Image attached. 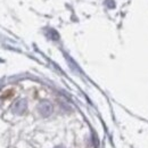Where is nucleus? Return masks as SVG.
Masks as SVG:
<instances>
[{
  "instance_id": "f257e3e1",
  "label": "nucleus",
  "mask_w": 148,
  "mask_h": 148,
  "mask_svg": "<svg viewBox=\"0 0 148 148\" xmlns=\"http://www.w3.org/2000/svg\"><path fill=\"white\" fill-rule=\"evenodd\" d=\"M39 112L42 116H49L53 112V107L48 101H42L39 105Z\"/></svg>"
},
{
  "instance_id": "f03ea898",
  "label": "nucleus",
  "mask_w": 148,
  "mask_h": 148,
  "mask_svg": "<svg viewBox=\"0 0 148 148\" xmlns=\"http://www.w3.org/2000/svg\"><path fill=\"white\" fill-rule=\"evenodd\" d=\"M26 110V101L24 99H21L15 103V105L13 106V112L15 114H23Z\"/></svg>"
},
{
  "instance_id": "7ed1b4c3",
  "label": "nucleus",
  "mask_w": 148,
  "mask_h": 148,
  "mask_svg": "<svg viewBox=\"0 0 148 148\" xmlns=\"http://www.w3.org/2000/svg\"><path fill=\"white\" fill-rule=\"evenodd\" d=\"M55 148H64L63 146H57V147H55Z\"/></svg>"
}]
</instances>
